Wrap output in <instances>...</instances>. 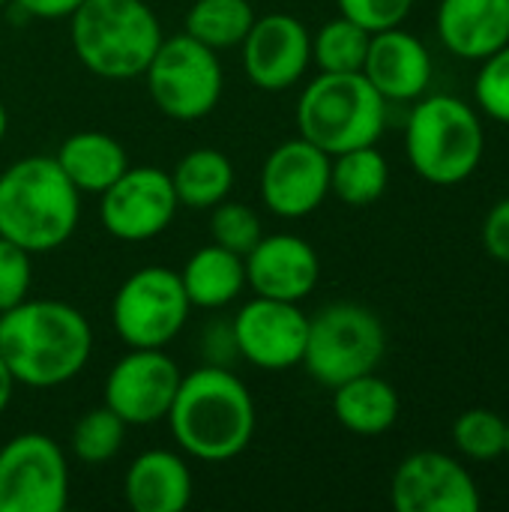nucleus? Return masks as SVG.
Masks as SVG:
<instances>
[{
  "label": "nucleus",
  "instance_id": "1",
  "mask_svg": "<svg viewBox=\"0 0 509 512\" xmlns=\"http://www.w3.org/2000/svg\"><path fill=\"white\" fill-rule=\"evenodd\" d=\"M90 351L87 318L63 300H21L0 312V357L15 384L60 387L87 366Z\"/></svg>",
  "mask_w": 509,
  "mask_h": 512
},
{
  "label": "nucleus",
  "instance_id": "2",
  "mask_svg": "<svg viewBox=\"0 0 509 512\" xmlns=\"http://www.w3.org/2000/svg\"><path fill=\"white\" fill-rule=\"evenodd\" d=\"M168 426L177 447L198 462H228L255 435V402L228 366H201L180 378Z\"/></svg>",
  "mask_w": 509,
  "mask_h": 512
},
{
  "label": "nucleus",
  "instance_id": "3",
  "mask_svg": "<svg viewBox=\"0 0 509 512\" xmlns=\"http://www.w3.org/2000/svg\"><path fill=\"white\" fill-rule=\"evenodd\" d=\"M81 192L54 156H24L0 171V237L30 255L60 249L78 228Z\"/></svg>",
  "mask_w": 509,
  "mask_h": 512
},
{
  "label": "nucleus",
  "instance_id": "4",
  "mask_svg": "<svg viewBox=\"0 0 509 512\" xmlns=\"http://www.w3.org/2000/svg\"><path fill=\"white\" fill-rule=\"evenodd\" d=\"M75 57L105 81L144 75L162 45V24L144 0H84L69 15Z\"/></svg>",
  "mask_w": 509,
  "mask_h": 512
},
{
  "label": "nucleus",
  "instance_id": "5",
  "mask_svg": "<svg viewBox=\"0 0 509 512\" xmlns=\"http://www.w3.org/2000/svg\"><path fill=\"white\" fill-rule=\"evenodd\" d=\"M405 153L417 177L432 186L471 180L486 153L480 111L450 93L420 96L405 123Z\"/></svg>",
  "mask_w": 509,
  "mask_h": 512
},
{
  "label": "nucleus",
  "instance_id": "6",
  "mask_svg": "<svg viewBox=\"0 0 509 512\" xmlns=\"http://www.w3.org/2000/svg\"><path fill=\"white\" fill-rule=\"evenodd\" d=\"M297 129L330 156L378 144L387 129V99L363 72H321L300 93Z\"/></svg>",
  "mask_w": 509,
  "mask_h": 512
},
{
  "label": "nucleus",
  "instance_id": "7",
  "mask_svg": "<svg viewBox=\"0 0 509 512\" xmlns=\"http://www.w3.org/2000/svg\"><path fill=\"white\" fill-rule=\"evenodd\" d=\"M387 354V330L381 318L351 300L330 303L309 318L303 369L321 387H339L357 375L375 372Z\"/></svg>",
  "mask_w": 509,
  "mask_h": 512
},
{
  "label": "nucleus",
  "instance_id": "8",
  "mask_svg": "<svg viewBox=\"0 0 509 512\" xmlns=\"http://www.w3.org/2000/svg\"><path fill=\"white\" fill-rule=\"evenodd\" d=\"M153 105L180 123L207 117L222 96V63L219 54L189 33L162 39L150 66L144 69Z\"/></svg>",
  "mask_w": 509,
  "mask_h": 512
},
{
  "label": "nucleus",
  "instance_id": "9",
  "mask_svg": "<svg viewBox=\"0 0 509 512\" xmlns=\"http://www.w3.org/2000/svg\"><path fill=\"white\" fill-rule=\"evenodd\" d=\"M189 312L192 303L183 291L180 273L159 264L141 267L126 276L111 300L114 333L129 348L171 345L186 327Z\"/></svg>",
  "mask_w": 509,
  "mask_h": 512
},
{
  "label": "nucleus",
  "instance_id": "10",
  "mask_svg": "<svg viewBox=\"0 0 509 512\" xmlns=\"http://www.w3.org/2000/svg\"><path fill=\"white\" fill-rule=\"evenodd\" d=\"M69 465L57 441L24 432L0 447V512H63Z\"/></svg>",
  "mask_w": 509,
  "mask_h": 512
},
{
  "label": "nucleus",
  "instance_id": "11",
  "mask_svg": "<svg viewBox=\"0 0 509 512\" xmlns=\"http://www.w3.org/2000/svg\"><path fill=\"white\" fill-rule=\"evenodd\" d=\"M177 192L171 174L153 165L126 168L99 201L102 225L123 243H144L168 231L177 216Z\"/></svg>",
  "mask_w": 509,
  "mask_h": 512
},
{
  "label": "nucleus",
  "instance_id": "12",
  "mask_svg": "<svg viewBox=\"0 0 509 512\" xmlns=\"http://www.w3.org/2000/svg\"><path fill=\"white\" fill-rule=\"evenodd\" d=\"M180 378L165 348H129L105 378V405L126 426H153L168 417Z\"/></svg>",
  "mask_w": 509,
  "mask_h": 512
},
{
  "label": "nucleus",
  "instance_id": "13",
  "mask_svg": "<svg viewBox=\"0 0 509 512\" xmlns=\"http://www.w3.org/2000/svg\"><path fill=\"white\" fill-rule=\"evenodd\" d=\"M390 501L399 512H480L483 495L474 474L441 450H420L399 462Z\"/></svg>",
  "mask_w": 509,
  "mask_h": 512
},
{
  "label": "nucleus",
  "instance_id": "14",
  "mask_svg": "<svg viewBox=\"0 0 509 512\" xmlns=\"http://www.w3.org/2000/svg\"><path fill=\"white\" fill-rule=\"evenodd\" d=\"M237 357L252 363L255 369L285 372L303 363L309 315L300 303L255 297L243 303V309L231 321Z\"/></svg>",
  "mask_w": 509,
  "mask_h": 512
},
{
  "label": "nucleus",
  "instance_id": "15",
  "mask_svg": "<svg viewBox=\"0 0 509 512\" xmlns=\"http://www.w3.org/2000/svg\"><path fill=\"white\" fill-rule=\"evenodd\" d=\"M333 156L312 141H282L261 168V201L282 219H303L315 213L330 195Z\"/></svg>",
  "mask_w": 509,
  "mask_h": 512
},
{
  "label": "nucleus",
  "instance_id": "16",
  "mask_svg": "<svg viewBox=\"0 0 509 512\" xmlns=\"http://www.w3.org/2000/svg\"><path fill=\"white\" fill-rule=\"evenodd\" d=\"M240 45L249 81L267 93L294 87L312 63V33L288 12L255 18Z\"/></svg>",
  "mask_w": 509,
  "mask_h": 512
},
{
  "label": "nucleus",
  "instance_id": "17",
  "mask_svg": "<svg viewBox=\"0 0 509 512\" xmlns=\"http://www.w3.org/2000/svg\"><path fill=\"white\" fill-rule=\"evenodd\" d=\"M246 264V285L255 297L303 303L318 279L321 261L309 240L297 234H267L255 243V249L243 258Z\"/></svg>",
  "mask_w": 509,
  "mask_h": 512
},
{
  "label": "nucleus",
  "instance_id": "18",
  "mask_svg": "<svg viewBox=\"0 0 509 512\" xmlns=\"http://www.w3.org/2000/svg\"><path fill=\"white\" fill-rule=\"evenodd\" d=\"M363 75L387 102H417L432 84L435 63L420 36L390 27L372 33Z\"/></svg>",
  "mask_w": 509,
  "mask_h": 512
},
{
  "label": "nucleus",
  "instance_id": "19",
  "mask_svg": "<svg viewBox=\"0 0 509 512\" xmlns=\"http://www.w3.org/2000/svg\"><path fill=\"white\" fill-rule=\"evenodd\" d=\"M435 30L453 57L480 63L509 42V0H441Z\"/></svg>",
  "mask_w": 509,
  "mask_h": 512
},
{
  "label": "nucleus",
  "instance_id": "20",
  "mask_svg": "<svg viewBox=\"0 0 509 512\" xmlns=\"http://www.w3.org/2000/svg\"><path fill=\"white\" fill-rule=\"evenodd\" d=\"M123 495L135 512H183L192 501V471L171 450H147L126 468Z\"/></svg>",
  "mask_w": 509,
  "mask_h": 512
},
{
  "label": "nucleus",
  "instance_id": "21",
  "mask_svg": "<svg viewBox=\"0 0 509 512\" xmlns=\"http://www.w3.org/2000/svg\"><path fill=\"white\" fill-rule=\"evenodd\" d=\"M402 411L399 393L378 372L357 375L339 387H333V414L342 429L351 435L375 438L396 426Z\"/></svg>",
  "mask_w": 509,
  "mask_h": 512
},
{
  "label": "nucleus",
  "instance_id": "22",
  "mask_svg": "<svg viewBox=\"0 0 509 512\" xmlns=\"http://www.w3.org/2000/svg\"><path fill=\"white\" fill-rule=\"evenodd\" d=\"M54 162L78 192L102 195L129 168V153L117 138L99 129H84L60 144Z\"/></svg>",
  "mask_w": 509,
  "mask_h": 512
},
{
  "label": "nucleus",
  "instance_id": "23",
  "mask_svg": "<svg viewBox=\"0 0 509 512\" xmlns=\"http://www.w3.org/2000/svg\"><path fill=\"white\" fill-rule=\"evenodd\" d=\"M183 291L192 309H222L231 306L246 288L243 255L228 252L216 243L201 246L180 270Z\"/></svg>",
  "mask_w": 509,
  "mask_h": 512
},
{
  "label": "nucleus",
  "instance_id": "24",
  "mask_svg": "<svg viewBox=\"0 0 509 512\" xmlns=\"http://www.w3.org/2000/svg\"><path fill=\"white\" fill-rule=\"evenodd\" d=\"M171 183L180 207L213 210L219 201L228 198L234 186V165L222 150L198 147L177 162V168L171 171Z\"/></svg>",
  "mask_w": 509,
  "mask_h": 512
},
{
  "label": "nucleus",
  "instance_id": "25",
  "mask_svg": "<svg viewBox=\"0 0 509 512\" xmlns=\"http://www.w3.org/2000/svg\"><path fill=\"white\" fill-rule=\"evenodd\" d=\"M390 186V165L375 144L336 153L330 162V195L348 207H369L381 201Z\"/></svg>",
  "mask_w": 509,
  "mask_h": 512
},
{
  "label": "nucleus",
  "instance_id": "26",
  "mask_svg": "<svg viewBox=\"0 0 509 512\" xmlns=\"http://www.w3.org/2000/svg\"><path fill=\"white\" fill-rule=\"evenodd\" d=\"M252 21L255 9L249 0H195L186 12L183 33L213 51H225L246 39Z\"/></svg>",
  "mask_w": 509,
  "mask_h": 512
},
{
  "label": "nucleus",
  "instance_id": "27",
  "mask_svg": "<svg viewBox=\"0 0 509 512\" xmlns=\"http://www.w3.org/2000/svg\"><path fill=\"white\" fill-rule=\"evenodd\" d=\"M372 33L357 21L339 15L312 36V63L321 72H363Z\"/></svg>",
  "mask_w": 509,
  "mask_h": 512
},
{
  "label": "nucleus",
  "instance_id": "28",
  "mask_svg": "<svg viewBox=\"0 0 509 512\" xmlns=\"http://www.w3.org/2000/svg\"><path fill=\"white\" fill-rule=\"evenodd\" d=\"M123 438H126V423L108 405H102V408H90L78 417V423L72 426V435H69V447L78 462L105 465L120 453Z\"/></svg>",
  "mask_w": 509,
  "mask_h": 512
},
{
  "label": "nucleus",
  "instance_id": "29",
  "mask_svg": "<svg viewBox=\"0 0 509 512\" xmlns=\"http://www.w3.org/2000/svg\"><path fill=\"white\" fill-rule=\"evenodd\" d=\"M453 444L471 462H495L507 450V420L492 408H468L453 423Z\"/></svg>",
  "mask_w": 509,
  "mask_h": 512
},
{
  "label": "nucleus",
  "instance_id": "30",
  "mask_svg": "<svg viewBox=\"0 0 509 512\" xmlns=\"http://www.w3.org/2000/svg\"><path fill=\"white\" fill-rule=\"evenodd\" d=\"M210 237L216 246L246 258L255 249V243L264 237V228L252 207L237 201H219L210 216Z\"/></svg>",
  "mask_w": 509,
  "mask_h": 512
},
{
  "label": "nucleus",
  "instance_id": "31",
  "mask_svg": "<svg viewBox=\"0 0 509 512\" xmlns=\"http://www.w3.org/2000/svg\"><path fill=\"white\" fill-rule=\"evenodd\" d=\"M474 105L489 120L509 126V42L480 60L474 78Z\"/></svg>",
  "mask_w": 509,
  "mask_h": 512
},
{
  "label": "nucleus",
  "instance_id": "32",
  "mask_svg": "<svg viewBox=\"0 0 509 512\" xmlns=\"http://www.w3.org/2000/svg\"><path fill=\"white\" fill-rule=\"evenodd\" d=\"M30 282H33L30 252L21 249L18 243L0 237V312L27 300Z\"/></svg>",
  "mask_w": 509,
  "mask_h": 512
},
{
  "label": "nucleus",
  "instance_id": "33",
  "mask_svg": "<svg viewBox=\"0 0 509 512\" xmlns=\"http://www.w3.org/2000/svg\"><path fill=\"white\" fill-rule=\"evenodd\" d=\"M336 3H339V15L357 21L369 33L402 27V21L414 9V0H336Z\"/></svg>",
  "mask_w": 509,
  "mask_h": 512
},
{
  "label": "nucleus",
  "instance_id": "34",
  "mask_svg": "<svg viewBox=\"0 0 509 512\" xmlns=\"http://www.w3.org/2000/svg\"><path fill=\"white\" fill-rule=\"evenodd\" d=\"M483 249L489 258L509 264V195L501 198L483 219Z\"/></svg>",
  "mask_w": 509,
  "mask_h": 512
},
{
  "label": "nucleus",
  "instance_id": "35",
  "mask_svg": "<svg viewBox=\"0 0 509 512\" xmlns=\"http://www.w3.org/2000/svg\"><path fill=\"white\" fill-rule=\"evenodd\" d=\"M21 12L33 15V18H69L84 0H12Z\"/></svg>",
  "mask_w": 509,
  "mask_h": 512
},
{
  "label": "nucleus",
  "instance_id": "36",
  "mask_svg": "<svg viewBox=\"0 0 509 512\" xmlns=\"http://www.w3.org/2000/svg\"><path fill=\"white\" fill-rule=\"evenodd\" d=\"M12 393H15V378H12L9 366L3 363V357H0V414L9 408V402H12Z\"/></svg>",
  "mask_w": 509,
  "mask_h": 512
},
{
  "label": "nucleus",
  "instance_id": "37",
  "mask_svg": "<svg viewBox=\"0 0 509 512\" xmlns=\"http://www.w3.org/2000/svg\"><path fill=\"white\" fill-rule=\"evenodd\" d=\"M6 129H9V114H6V105L0 102V141L6 138Z\"/></svg>",
  "mask_w": 509,
  "mask_h": 512
},
{
  "label": "nucleus",
  "instance_id": "38",
  "mask_svg": "<svg viewBox=\"0 0 509 512\" xmlns=\"http://www.w3.org/2000/svg\"><path fill=\"white\" fill-rule=\"evenodd\" d=\"M504 456L509 459V420H507V450H504Z\"/></svg>",
  "mask_w": 509,
  "mask_h": 512
},
{
  "label": "nucleus",
  "instance_id": "39",
  "mask_svg": "<svg viewBox=\"0 0 509 512\" xmlns=\"http://www.w3.org/2000/svg\"><path fill=\"white\" fill-rule=\"evenodd\" d=\"M6 3H12V0H0V6H6Z\"/></svg>",
  "mask_w": 509,
  "mask_h": 512
}]
</instances>
